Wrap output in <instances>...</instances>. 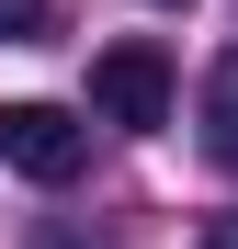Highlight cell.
<instances>
[{"instance_id": "obj_6", "label": "cell", "mask_w": 238, "mask_h": 249, "mask_svg": "<svg viewBox=\"0 0 238 249\" xmlns=\"http://www.w3.org/2000/svg\"><path fill=\"white\" fill-rule=\"evenodd\" d=\"M34 249H79V238H57V227H46V238H34ZM91 249H102V238H91Z\"/></svg>"}, {"instance_id": "obj_2", "label": "cell", "mask_w": 238, "mask_h": 249, "mask_svg": "<svg viewBox=\"0 0 238 249\" xmlns=\"http://www.w3.org/2000/svg\"><path fill=\"white\" fill-rule=\"evenodd\" d=\"M79 159H91V124L68 102H0V170L23 181H79Z\"/></svg>"}, {"instance_id": "obj_3", "label": "cell", "mask_w": 238, "mask_h": 249, "mask_svg": "<svg viewBox=\"0 0 238 249\" xmlns=\"http://www.w3.org/2000/svg\"><path fill=\"white\" fill-rule=\"evenodd\" d=\"M204 159H227V170H238V46L204 68Z\"/></svg>"}, {"instance_id": "obj_4", "label": "cell", "mask_w": 238, "mask_h": 249, "mask_svg": "<svg viewBox=\"0 0 238 249\" xmlns=\"http://www.w3.org/2000/svg\"><path fill=\"white\" fill-rule=\"evenodd\" d=\"M46 23H57V0H0V46H46Z\"/></svg>"}, {"instance_id": "obj_1", "label": "cell", "mask_w": 238, "mask_h": 249, "mask_svg": "<svg viewBox=\"0 0 238 249\" xmlns=\"http://www.w3.org/2000/svg\"><path fill=\"white\" fill-rule=\"evenodd\" d=\"M91 113L125 124V136H159V124H170V57H159L147 34L102 46V57H91Z\"/></svg>"}, {"instance_id": "obj_5", "label": "cell", "mask_w": 238, "mask_h": 249, "mask_svg": "<svg viewBox=\"0 0 238 249\" xmlns=\"http://www.w3.org/2000/svg\"><path fill=\"white\" fill-rule=\"evenodd\" d=\"M204 249H238V215H216V227H204Z\"/></svg>"}]
</instances>
